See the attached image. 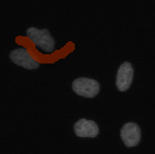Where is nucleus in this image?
<instances>
[{"label":"nucleus","instance_id":"1","mask_svg":"<svg viewBox=\"0 0 155 154\" xmlns=\"http://www.w3.org/2000/svg\"><path fill=\"white\" fill-rule=\"evenodd\" d=\"M28 38L38 47L47 53H52L55 49V40L47 29L28 28L27 30Z\"/></svg>","mask_w":155,"mask_h":154},{"label":"nucleus","instance_id":"2","mask_svg":"<svg viewBox=\"0 0 155 154\" xmlns=\"http://www.w3.org/2000/svg\"><path fill=\"white\" fill-rule=\"evenodd\" d=\"M72 89L79 96L93 98L100 91V85L97 81L89 78H78L72 82Z\"/></svg>","mask_w":155,"mask_h":154},{"label":"nucleus","instance_id":"3","mask_svg":"<svg viewBox=\"0 0 155 154\" xmlns=\"http://www.w3.org/2000/svg\"><path fill=\"white\" fill-rule=\"evenodd\" d=\"M9 58L15 64L28 70H34L40 66V63L35 61L25 47L17 48L12 50Z\"/></svg>","mask_w":155,"mask_h":154},{"label":"nucleus","instance_id":"4","mask_svg":"<svg viewBox=\"0 0 155 154\" xmlns=\"http://www.w3.org/2000/svg\"><path fill=\"white\" fill-rule=\"evenodd\" d=\"M120 136L126 147L137 146L141 139L140 128L136 123H127L121 128Z\"/></svg>","mask_w":155,"mask_h":154},{"label":"nucleus","instance_id":"5","mask_svg":"<svg viewBox=\"0 0 155 154\" xmlns=\"http://www.w3.org/2000/svg\"><path fill=\"white\" fill-rule=\"evenodd\" d=\"M134 77V68L129 62L121 64L116 77V86L120 91L124 92L130 88Z\"/></svg>","mask_w":155,"mask_h":154},{"label":"nucleus","instance_id":"6","mask_svg":"<svg viewBox=\"0 0 155 154\" xmlns=\"http://www.w3.org/2000/svg\"><path fill=\"white\" fill-rule=\"evenodd\" d=\"M75 134L79 138H96L99 133V126L93 120L82 118L77 121L74 126Z\"/></svg>","mask_w":155,"mask_h":154}]
</instances>
